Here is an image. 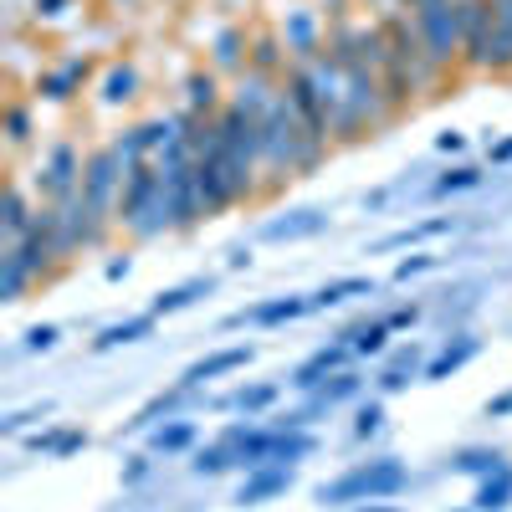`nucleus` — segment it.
Returning <instances> with one entry per match:
<instances>
[{
    "mask_svg": "<svg viewBox=\"0 0 512 512\" xmlns=\"http://www.w3.org/2000/svg\"><path fill=\"white\" fill-rule=\"evenodd\" d=\"M420 52L441 77L461 72V0H425V6L410 11Z\"/></svg>",
    "mask_w": 512,
    "mask_h": 512,
    "instance_id": "1",
    "label": "nucleus"
},
{
    "mask_svg": "<svg viewBox=\"0 0 512 512\" xmlns=\"http://www.w3.org/2000/svg\"><path fill=\"white\" fill-rule=\"evenodd\" d=\"M410 482V472L400 461H369V466H354L349 477H338L333 487H318V502L333 507V502H390L400 497Z\"/></svg>",
    "mask_w": 512,
    "mask_h": 512,
    "instance_id": "2",
    "label": "nucleus"
},
{
    "mask_svg": "<svg viewBox=\"0 0 512 512\" xmlns=\"http://www.w3.org/2000/svg\"><path fill=\"white\" fill-rule=\"evenodd\" d=\"M123 175L128 164L118 154V144H103L88 154V169H82V200H88V210L98 216V226H118V195H123Z\"/></svg>",
    "mask_w": 512,
    "mask_h": 512,
    "instance_id": "3",
    "label": "nucleus"
},
{
    "mask_svg": "<svg viewBox=\"0 0 512 512\" xmlns=\"http://www.w3.org/2000/svg\"><path fill=\"white\" fill-rule=\"evenodd\" d=\"M82 169H88V159H82V149L72 139H57L47 164H41V175H36V200L41 205H57L67 195L82 190Z\"/></svg>",
    "mask_w": 512,
    "mask_h": 512,
    "instance_id": "4",
    "label": "nucleus"
},
{
    "mask_svg": "<svg viewBox=\"0 0 512 512\" xmlns=\"http://www.w3.org/2000/svg\"><path fill=\"white\" fill-rule=\"evenodd\" d=\"M492 0H461V72H487L492 62Z\"/></svg>",
    "mask_w": 512,
    "mask_h": 512,
    "instance_id": "5",
    "label": "nucleus"
},
{
    "mask_svg": "<svg viewBox=\"0 0 512 512\" xmlns=\"http://www.w3.org/2000/svg\"><path fill=\"white\" fill-rule=\"evenodd\" d=\"M93 72H98L93 57H62L57 67H41L36 72V98L41 103H72L82 88H88Z\"/></svg>",
    "mask_w": 512,
    "mask_h": 512,
    "instance_id": "6",
    "label": "nucleus"
},
{
    "mask_svg": "<svg viewBox=\"0 0 512 512\" xmlns=\"http://www.w3.org/2000/svg\"><path fill=\"white\" fill-rule=\"evenodd\" d=\"M226 88H221V72L216 67H195L190 77H185V108L190 113H200V118H216L221 108H226Z\"/></svg>",
    "mask_w": 512,
    "mask_h": 512,
    "instance_id": "7",
    "label": "nucleus"
},
{
    "mask_svg": "<svg viewBox=\"0 0 512 512\" xmlns=\"http://www.w3.org/2000/svg\"><path fill=\"white\" fill-rule=\"evenodd\" d=\"M287 487H292V466L267 461V466H256V472H246V482H241L236 502H241V507H256V502H272V497H282Z\"/></svg>",
    "mask_w": 512,
    "mask_h": 512,
    "instance_id": "8",
    "label": "nucleus"
},
{
    "mask_svg": "<svg viewBox=\"0 0 512 512\" xmlns=\"http://www.w3.org/2000/svg\"><path fill=\"white\" fill-rule=\"evenodd\" d=\"M139 98V67L134 62H108L103 67V82H98V103L103 108H128V103H134Z\"/></svg>",
    "mask_w": 512,
    "mask_h": 512,
    "instance_id": "9",
    "label": "nucleus"
},
{
    "mask_svg": "<svg viewBox=\"0 0 512 512\" xmlns=\"http://www.w3.org/2000/svg\"><path fill=\"white\" fill-rule=\"evenodd\" d=\"M251 354H256L251 344L221 349V354H210V359H200V364H195V369H190V374H185L180 384H185V390H200L205 379H221V374H231V369H246V364H251Z\"/></svg>",
    "mask_w": 512,
    "mask_h": 512,
    "instance_id": "10",
    "label": "nucleus"
},
{
    "mask_svg": "<svg viewBox=\"0 0 512 512\" xmlns=\"http://www.w3.org/2000/svg\"><path fill=\"white\" fill-rule=\"evenodd\" d=\"M349 354H354L349 344H328V349H318L308 364H297L292 384H297V390H318V384H323L328 374H338V369H344V359H349Z\"/></svg>",
    "mask_w": 512,
    "mask_h": 512,
    "instance_id": "11",
    "label": "nucleus"
},
{
    "mask_svg": "<svg viewBox=\"0 0 512 512\" xmlns=\"http://www.w3.org/2000/svg\"><path fill=\"white\" fill-rule=\"evenodd\" d=\"M246 47H251V36L241 26H226L216 36V57H210V67H216L221 77H241L246 72Z\"/></svg>",
    "mask_w": 512,
    "mask_h": 512,
    "instance_id": "12",
    "label": "nucleus"
},
{
    "mask_svg": "<svg viewBox=\"0 0 512 512\" xmlns=\"http://www.w3.org/2000/svg\"><path fill=\"white\" fill-rule=\"evenodd\" d=\"M512 507V466H497V472L477 487L472 512H507Z\"/></svg>",
    "mask_w": 512,
    "mask_h": 512,
    "instance_id": "13",
    "label": "nucleus"
},
{
    "mask_svg": "<svg viewBox=\"0 0 512 512\" xmlns=\"http://www.w3.org/2000/svg\"><path fill=\"white\" fill-rule=\"evenodd\" d=\"M308 308H313V297H272V303L251 308L246 318H251L256 328H277V323H292V318H303Z\"/></svg>",
    "mask_w": 512,
    "mask_h": 512,
    "instance_id": "14",
    "label": "nucleus"
},
{
    "mask_svg": "<svg viewBox=\"0 0 512 512\" xmlns=\"http://www.w3.org/2000/svg\"><path fill=\"white\" fill-rule=\"evenodd\" d=\"M149 333H154V313H139V318H123V323L103 328L93 338V349L103 354V349H118V344H139V338H149Z\"/></svg>",
    "mask_w": 512,
    "mask_h": 512,
    "instance_id": "15",
    "label": "nucleus"
},
{
    "mask_svg": "<svg viewBox=\"0 0 512 512\" xmlns=\"http://www.w3.org/2000/svg\"><path fill=\"white\" fill-rule=\"evenodd\" d=\"M6 139H11V154H21L31 139V103L21 88H11V98H6Z\"/></svg>",
    "mask_w": 512,
    "mask_h": 512,
    "instance_id": "16",
    "label": "nucleus"
},
{
    "mask_svg": "<svg viewBox=\"0 0 512 512\" xmlns=\"http://www.w3.org/2000/svg\"><path fill=\"white\" fill-rule=\"evenodd\" d=\"M359 395V374L354 369H338V374H328L323 384H318V400H313V410H328V405H338V400H354ZM313 410H303V415H313Z\"/></svg>",
    "mask_w": 512,
    "mask_h": 512,
    "instance_id": "17",
    "label": "nucleus"
},
{
    "mask_svg": "<svg viewBox=\"0 0 512 512\" xmlns=\"http://www.w3.org/2000/svg\"><path fill=\"white\" fill-rule=\"evenodd\" d=\"M472 354H477V338H456V344H446V349H441L431 364H425L420 374H425V379H446V374H456Z\"/></svg>",
    "mask_w": 512,
    "mask_h": 512,
    "instance_id": "18",
    "label": "nucleus"
},
{
    "mask_svg": "<svg viewBox=\"0 0 512 512\" xmlns=\"http://www.w3.org/2000/svg\"><path fill=\"white\" fill-rule=\"evenodd\" d=\"M210 287H216L210 277H195V282H185V287H169V292H159V297H154V308H149V313H154V318L180 313V308H190L195 297H200V292H210Z\"/></svg>",
    "mask_w": 512,
    "mask_h": 512,
    "instance_id": "19",
    "label": "nucleus"
},
{
    "mask_svg": "<svg viewBox=\"0 0 512 512\" xmlns=\"http://www.w3.org/2000/svg\"><path fill=\"white\" fill-rule=\"evenodd\" d=\"M390 333H395V328L379 318V323H359V328H349L344 338H349V349H354V354L369 359V354H384V338H390Z\"/></svg>",
    "mask_w": 512,
    "mask_h": 512,
    "instance_id": "20",
    "label": "nucleus"
},
{
    "mask_svg": "<svg viewBox=\"0 0 512 512\" xmlns=\"http://www.w3.org/2000/svg\"><path fill=\"white\" fill-rule=\"evenodd\" d=\"M195 441V420H169V425H159V431H154V451H185Z\"/></svg>",
    "mask_w": 512,
    "mask_h": 512,
    "instance_id": "21",
    "label": "nucleus"
},
{
    "mask_svg": "<svg viewBox=\"0 0 512 512\" xmlns=\"http://www.w3.org/2000/svg\"><path fill=\"white\" fill-rule=\"evenodd\" d=\"M354 292H369V277H344V282H328L323 292H313V308H338L344 297Z\"/></svg>",
    "mask_w": 512,
    "mask_h": 512,
    "instance_id": "22",
    "label": "nucleus"
},
{
    "mask_svg": "<svg viewBox=\"0 0 512 512\" xmlns=\"http://www.w3.org/2000/svg\"><path fill=\"white\" fill-rule=\"evenodd\" d=\"M277 395H282L277 384H246V390H236V395H231V405H236V410H246V415H256V410H267Z\"/></svg>",
    "mask_w": 512,
    "mask_h": 512,
    "instance_id": "23",
    "label": "nucleus"
},
{
    "mask_svg": "<svg viewBox=\"0 0 512 512\" xmlns=\"http://www.w3.org/2000/svg\"><path fill=\"white\" fill-rule=\"evenodd\" d=\"M497 466H507V461H502V451H466V456L456 461V472H472V477H492Z\"/></svg>",
    "mask_w": 512,
    "mask_h": 512,
    "instance_id": "24",
    "label": "nucleus"
},
{
    "mask_svg": "<svg viewBox=\"0 0 512 512\" xmlns=\"http://www.w3.org/2000/svg\"><path fill=\"white\" fill-rule=\"evenodd\" d=\"M180 395H185V384H180V390H164V395H154V400H149V405H144L134 420H128V425H134V431H144V425H154L159 415H169V405H175Z\"/></svg>",
    "mask_w": 512,
    "mask_h": 512,
    "instance_id": "25",
    "label": "nucleus"
},
{
    "mask_svg": "<svg viewBox=\"0 0 512 512\" xmlns=\"http://www.w3.org/2000/svg\"><path fill=\"white\" fill-rule=\"evenodd\" d=\"M318 226H323L318 210H303V221H277V226H267V236H272V241H287V236H308V231H318Z\"/></svg>",
    "mask_w": 512,
    "mask_h": 512,
    "instance_id": "26",
    "label": "nucleus"
},
{
    "mask_svg": "<svg viewBox=\"0 0 512 512\" xmlns=\"http://www.w3.org/2000/svg\"><path fill=\"white\" fill-rule=\"evenodd\" d=\"M190 466H195L200 477H216V472H226V466H236V461H231V451H226V446H210V451H195V461H190Z\"/></svg>",
    "mask_w": 512,
    "mask_h": 512,
    "instance_id": "27",
    "label": "nucleus"
},
{
    "mask_svg": "<svg viewBox=\"0 0 512 512\" xmlns=\"http://www.w3.org/2000/svg\"><path fill=\"white\" fill-rule=\"evenodd\" d=\"M451 221H420V226H410V231H400V236H390V241H379V251H390V246H410V241H425V236H441Z\"/></svg>",
    "mask_w": 512,
    "mask_h": 512,
    "instance_id": "28",
    "label": "nucleus"
},
{
    "mask_svg": "<svg viewBox=\"0 0 512 512\" xmlns=\"http://www.w3.org/2000/svg\"><path fill=\"white\" fill-rule=\"evenodd\" d=\"M477 180H482V169L461 164V169H451V175H441V180H436V195H451V190H472Z\"/></svg>",
    "mask_w": 512,
    "mask_h": 512,
    "instance_id": "29",
    "label": "nucleus"
},
{
    "mask_svg": "<svg viewBox=\"0 0 512 512\" xmlns=\"http://www.w3.org/2000/svg\"><path fill=\"white\" fill-rule=\"evenodd\" d=\"M379 420H384V405L369 400V405L359 410V420H354V436H374V431H379Z\"/></svg>",
    "mask_w": 512,
    "mask_h": 512,
    "instance_id": "30",
    "label": "nucleus"
},
{
    "mask_svg": "<svg viewBox=\"0 0 512 512\" xmlns=\"http://www.w3.org/2000/svg\"><path fill=\"white\" fill-rule=\"evenodd\" d=\"M57 338H62V333H57L52 323H41V328H31V333H26V349H31V354H47V349L57 344Z\"/></svg>",
    "mask_w": 512,
    "mask_h": 512,
    "instance_id": "31",
    "label": "nucleus"
},
{
    "mask_svg": "<svg viewBox=\"0 0 512 512\" xmlns=\"http://www.w3.org/2000/svg\"><path fill=\"white\" fill-rule=\"evenodd\" d=\"M41 415H47V405H36V410H16V415H6V420H0V431H6V436H16L21 425H31V420H41Z\"/></svg>",
    "mask_w": 512,
    "mask_h": 512,
    "instance_id": "32",
    "label": "nucleus"
},
{
    "mask_svg": "<svg viewBox=\"0 0 512 512\" xmlns=\"http://www.w3.org/2000/svg\"><path fill=\"white\" fill-rule=\"evenodd\" d=\"M82 446H88V431H62V441H57L52 456H72V451H82Z\"/></svg>",
    "mask_w": 512,
    "mask_h": 512,
    "instance_id": "33",
    "label": "nucleus"
},
{
    "mask_svg": "<svg viewBox=\"0 0 512 512\" xmlns=\"http://www.w3.org/2000/svg\"><path fill=\"white\" fill-rule=\"evenodd\" d=\"M431 262H436V256H405V262L395 267V277L405 282V277H415V272H425V267H431Z\"/></svg>",
    "mask_w": 512,
    "mask_h": 512,
    "instance_id": "34",
    "label": "nucleus"
},
{
    "mask_svg": "<svg viewBox=\"0 0 512 512\" xmlns=\"http://www.w3.org/2000/svg\"><path fill=\"white\" fill-rule=\"evenodd\" d=\"M415 318H420V308H415V303H405V308H395V313L384 318V323H390V328H410Z\"/></svg>",
    "mask_w": 512,
    "mask_h": 512,
    "instance_id": "35",
    "label": "nucleus"
},
{
    "mask_svg": "<svg viewBox=\"0 0 512 512\" xmlns=\"http://www.w3.org/2000/svg\"><path fill=\"white\" fill-rule=\"evenodd\" d=\"M405 374H410V369H390V374L379 379V390H384V395H395V390H405V384H410Z\"/></svg>",
    "mask_w": 512,
    "mask_h": 512,
    "instance_id": "36",
    "label": "nucleus"
},
{
    "mask_svg": "<svg viewBox=\"0 0 512 512\" xmlns=\"http://www.w3.org/2000/svg\"><path fill=\"white\" fill-rule=\"evenodd\" d=\"M72 0H36V16H62Z\"/></svg>",
    "mask_w": 512,
    "mask_h": 512,
    "instance_id": "37",
    "label": "nucleus"
},
{
    "mask_svg": "<svg viewBox=\"0 0 512 512\" xmlns=\"http://www.w3.org/2000/svg\"><path fill=\"white\" fill-rule=\"evenodd\" d=\"M144 472H149V461H144V456H134V461H128V472H123V482H139Z\"/></svg>",
    "mask_w": 512,
    "mask_h": 512,
    "instance_id": "38",
    "label": "nucleus"
},
{
    "mask_svg": "<svg viewBox=\"0 0 512 512\" xmlns=\"http://www.w3.org/2000/svg\"><path fill=\"white\" fill-rule=\"evenodd\" d=\"M359 6H369V11H379V16H390V11H400V0H359Z\"/></svg>",
    "mask_w": 512,
    "mask_h": 512,
    "instance_id": "39",
    "label": "nucleus"
},
{
    "mask_svg": "<svg viewBox=\"0 0 512 512\" xmlns=\"http://www.w3.org/2000/svg\"><path fill=\"white\" fill-rule=\"evenodd\" d=\"M487 415H512V390H507L502 400H492V405H487Z\"/></svg>",
    "mask_w": 512,
    "mask_h": 512,
    "instance_id": "40",
    "label": "nucleus"
},
{
    "mask_svg": "<svg viewBox=\"0 0 512 512\" xmlns=\"http://www.w3.org/2000/svg\"><path fill=\"white\" fill-rule=\"evenodd\" d=\"M436 144H441V149H446V154H456V149H461V144H466V139H461V134H441V139H436Z\"/></svg>",
    "mask_w": 512,
    "mask_h": 512,
    "instance_id": "41",
    "label": "nucleus"
},
{
    "mask_svg": "<svg viewBox=\"0 0 512 512\" xmlns=\"http://www.w3.org/2000/svg\"><path fill=\"white\" fill-rule=\"evenodd\" d=\"M492 159H497V164H507V159H512V139H502V144L492 149Z\"/></svg>",
    "mask_w": 512,
    "mask_h": 512,
    "instance_id": "42",
    "label": "nucleus"
},
{
    "mask_svg": "<svg viewBox=\"0 0 512 512\" xmlns=\"http://www.w3.org/2000/svg\"><path fill=\"white\" fill-rule=\"evenodd\" d=\"M354 512H400V507H384V502H369V507H364V502H359Z\"/></svg>",
    "mask_w": 512,
    "mask_h": 512,
    "instance_id": "43",
    "label": "nucleus"
},
{
    "mask_svg": "<svg viewBox=\"0 0 512 512\" xmlns=\"http://www.w3.org/2000/svg\"><path fill=\"white\" fill-rule=\"evenodd\" d=\"M415 6H425V0H400V11H415Z\"/></svg>",
    "mask_w": 512,
    "mask_h": 512,
    "instance_id": "44",
    "label": "nucleus"
},
{
    "mask_svg": "<svg viewBox=\"0 0 512 512\" xmlns=\"http://www.w3.org/2000/svg\"><path fill=\"white\" fill-rule=\"evenodd\" d=\"M113 6H123V11H128V6H134V0H113Z\"/></svg>",
    "mask_w": 512,
    "mask_h": 512,
    "instance_id": "45",
    "label": "nucleus"
}]
</instances>
